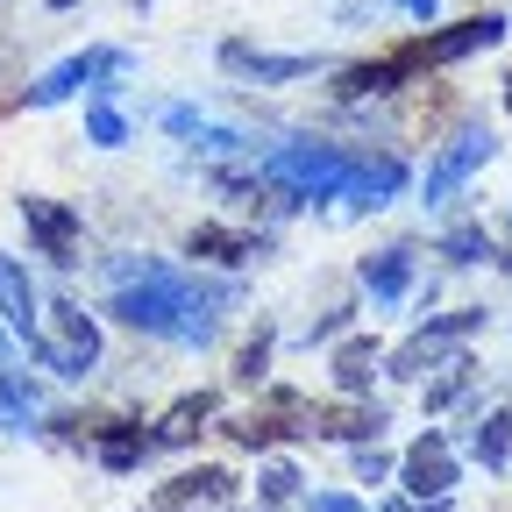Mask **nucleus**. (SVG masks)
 <instances>
[{"mask_svg":"<svg viewBox=\"0 0 512 512\" xmlns=\"http://www.w3.org/2000/svg\"><path fill=\"white\" fill-rule=\"evenodd\" d=\"M434 256H441L448 271H477V264H491V256H498V242H491L484 221H448V228L434 235Z\"/></svg>","mask_w":512,"mask_h":512,"instance_id":"nucleus-24","label":"nucleus"},{"mask_svg":"<svg viewBox=\"0 0 512 512\" xmlns=\"http://www.w3.org/2000/svg\"><path fill=\"white\" fill-rule=\"evenodd\" d=\"M306 498V470L299 463H285V456H264L256 463V505L264 512H285V505H299Z\"/></svg>","mask_w":512,"mask_h":512,"instance_id":"nucleus-25","label":"nucleus"},{"mask_svg":"<svg viewBox=\"0 0 512 512\" xmlns=\"http://www.w3.org/2000/svg\"><path fill=\"white\" fill-rule=\"evenodd\" d=\"M420 79V64L406 57V43H392V50H377V57H356V64H335V100L342 107H370V100H392V93H406Z\"/></svg>","mask_w":512,"mask_h":512,"instance_id":"nucleus-10","label":"nucleus"},{"mask_svg":"<svg viewBox=\"0 0 512 512\" xmlns=\"http://www.w3.org/2000/svg\"><path fill=\"white\" fill-rule=\"evenodd\" d=\"M271 356H278V328H271V320H256V335L235 349V384H242V392H264V384H271Z\"/></svg>","mask_w":512,"mask_h":512,"instance_id":"nucleus-26","label":"nucleus"},{"mask_svg":"<svg viewBox=\"0 0 512 512\" xmlns=\"http://www.w3.org/2000/svg\"><path fill=\"white\" fill-rule=\"evenodd\" d=\"M470 463L484 470V477H505L512 470V406H484L477 420H470Z\"/></svg>","mask_w":512,"mask_h":512,"instance_id":"nucleus-23","label":"nucleus"},{"mask_svg":"<svg viewBox=\"0 0 512 512\" xmlns=\"http://www.w3.org/2000/svg\"><path fill=\"white\" fill-rule=\"evenodd\" d=\"M384 8H399L406 22H420V29H434L441 22V0H384Z\"/></svg>","mask_w":512,"mask_h":512,"instance_id":"nucleus-32","label":"nucleus"},{"mask_svg":"<svg viewBox=\"0 0 512 512\" xmlns=\"http://www.w3.org/2000/svg\"><path fill=\"white\" fill-rule=\"evenodd\" d=\"M86 143L93 150H128L136 143V128H128V114L114 107V93H86Z\"/></svg>","mask_w":512,"mask_h":512,"instance_id":"nucleus-27","label":"nucleus"},{"mask_svg":"<svg viewBox=\"0 0 512 512\" xmlns=\"http://www.w3.org/2000/svg\"><path fill=\"white\" fill-rule=\"evenodd\" d=\"M491 157H498V136H491L484 121H463L456 136H441L434 157H427V171H420V207L441 214L448 200H463V185H470Z\"/></svg>","mask_w":512,"mask_h":512,"instance_id":"nucleus-6","label":"nucleus"},{"mask_svg":"<svg viewBox=\"0 0 512 512\" xmlns=\"http://www.w3.org/2000/svg\"><path fill=\"white\" fill-rule=\"evenodd\" d=\"M22 228H29V256H43L50 271H79L86 264V214L57 192H22L15 200Z\"/></svg>","mask_w":512,"mask_h":512,"instance_id":"nucleus-7","label":"nucleus"},{"mask_svg":"<svg viewBox=\"0 0 512 512\" xmlns=\"http://www.w3.org/2000/svg\"><path fill=\"white\" fill-rule=\"evenodd\" d=\"M22 349H29L50 377L86 384V377L100 370V320H93L79 299H43V313H36V328L22 335Z\"/></svg>","mask_w":512,"mask_h":512,"instance_id":"nucleus-3","label":"nucleus"},{"mask_svg":"<svg viewBox=\"0 0 512 512\" xmlns=\"http://www.w3.org/2000/svg\"><path fill=\"white\" fill-rule=\"evenodd\" d=\"M356 285H363L370 306H399V299H413V285H420V249H413V242H384V249H370L363 264H356Z\"/></svg>","mask_w":512,"mask_h":512,"instance_id":"nucleus-14","label":"nucleus"},{"mask_svg":"<svg viewBox=\"0 0 512 512\" xmlns=\"http://www.w3.org/2000/svg\"><path fill=\"white\" fill-rule=\"evenodd\" d=\"M36 420H43V384L22 370L15 335L0 328V427H8V434H36Z\"/></svg>","mask_w":512,"mask_h":512,"instance_id":"nucleus-17","label":"nucleus"},{"mask_svg":"<svg viewBox=\"0 0 512 512\" xmlns=\"http://www.w3.org/2000/svg\"><path fill=\"white\" fill-rule=\"evenodd\" d=\"M214 434H228L235 448H278V441H306L313 434V399L306 392H292V384H264L256 392V406L249 413H235V420H214Z\"/></svg>","mask_w":512,"mask_h":512,"instance_id":"nucleus-5","label":"nucleus"},{"mask_svg":"<svg viewBox=\"0 0 512 512\" xmlns=\"http://www.w3.org/2000/svg\"><path fill=\"white\" fill-rule=\"evenodd\" d=\"M498 235H505V242H512V207H505V214H498Z\"/></svg>","mask_w":512,"mask_h":512,"instance_id":"nucleus-36","label":"nucleus"},{"mask_svg":"<svg viewBox=\"0 0 512 512\" xmlns=\"http://www.w3.org/2000/svg\"><path fill=\"white\" fill-rule=\"evenodd\" d=\"M349 328H356V299H342V306H328V313H320V320H313V328H306L299 342H306V349H328V342H342Z\"/></svg>","mask_w":512,"mask_h":512,"instance_id":"nucleus-29","label":"nucleus"},{"mask_svg":"<svg viewBox=\"0 0 512 512\" xmlns=\"http://www.w3.org/2000/svg\"><path fill=\"white\" fill-rule=\"evenodd\" d=\"M200 121H207V114H200V107H192V100H171V107L157 114V128H164V136H171V143H192V136H200Z\"/></svg>","mask_w":512,"mask_h":512,"instance_id":"nucleus-30","label":"nucleus"},{"mask_svg":"<svg viewBox=\"0 0 512 512\" xmlns=\"http://www.w3.org/2000/svg\"><path fill=\"white\" fill-rule=\"evenodd\" d=\"M491 264H498V271H505V278H512V242H505V249H498V256H491Z\"/></svg>","mask_w":512,"mask_h":512,"instance_id":"nucleus-34","label":"nucleus"},{"mask_svg":"<svg viewBox=\"0 0 512 512\" xmlns=\"http://www.w3.org/2000/svg\"><path fill=\"white\" fill-rule=\"evenodd\" d=\"M399 477V456H392V448H384V441H363V448H349V484H392Z\"/></svg>","mask_w":512,"mask_h":512,"instance_id":"nucleus-28","label":"nucleus"},{"mask_svg":"<svg viewBox=\"0 0 512 512\" xmlns=\"http://www.w3.org/2000/svg\"><path fill=\"white\" fill-rule=\"evenodd\" d=\"M36 313H43V292H36V271H29V256L15 249H0V328H8L15 342L36 328Z\"/></svg>","mask_w":512,"mask_h":512,"instance_id":"nucleus-21","label":"nucleus"},{"mask_svg":"<svg viewBox=\"0 0 512 512\" xmlns=\"http://www.w3.org/2000/svg\"><path fill=\"white\" fill-rule=\"evenodd\" d=\"M235 306H242L235 278H207L200 264H171V256H150V249L143 256L121 249L107 264V299H100L107 320L171 349H214Z\"/></svg>","mask_w":512,"mask_h":512,"instance_id":"nucleus-1","label":"nucleus"},{"mask_svg":"<svg viewBox=\"0 0 512 512\" xmlns=\"http://www.w3.org/2000/svg\"><path fill=\"white\" fill-rule=\"evenodd\" d=\"M157 498L164 505H185V512H221V505H235L242 498V477L235 470H221V463H192V470H178L171 484H157Z\"/></svg>","mask_w":512,"mask_h":512,"instance_id":"nucleus-20","label":"nucleus"},{"mask_svg":"<svg viewBox=\"0 0 512 512\" xmlns=\"http://www.w3.org/2000/svg\"><path fill=\"white\" fill-rule=\"evenodd\" d=\"M43 8H50V15H64V8H79V0H43Z\"/></svg>","mask_w":512,"mask_h":512,"instance_id":"nucleus-37","label":"nucleus"},{"mask_svg":"<svg viewBox=\"0 0 512 512\" xmlns=\"http://www.w3.org/2000/svg\"><path fill=\"white\" fill-rule=\"evenodd\" d=\"M384 427H392V406H384V399H328V406H313V434L342 441V448L384 441Z\"/></svg>","mask_w":512,"mask_h":512,"instance_id":"nucleus-16","label":"nucleus"},{"mask_svg":"<svg viewBox=\"0 0 512 512\" xmlns=\"http://www.w3.org/2000/svg\"><path fill=\"white\" fill-rule=\"evenodd\" d=\"M306 512H370L356 491H306Z\"/></svg>","mask_w":512,"mask_h":512,"instance_id":"nucleus-31","label":"nucleus"},{"mask_svg":"<svg viewBox=\"0 0 512 512\" xmlns=\"http://www.w3.org/2000/svg\"><path fill=\"white\" fill-rule=\"evenodd\" d=\"M86 448H93V463L107 470V477H128V470H143L150 456H157V441H150V420H93V434H86Z\"/></svg>","mask_w":512,"mask_h":512,"instance_id":"nucleus-15","label":"nucleus"},{"mask_svg":"<svg viewBox=\"0 0 512 512\" xmlns=\"http://www.w3.org/2000/svg\"><path fill=\"white\" fill-rule=\"evenodd\" d=\"M136 512H185V505H164V498H150V505H136Z\"/></svg>","mask_w":512,"mask_h":512,"instance_id":"nucleus-35","label":"nucleus"},{"mask_svg":"<svg viewBox=\"0 0 512 512\" xmlns=\"http://www.w3.org/2000/svg\"><path fill=\"white\" fill-rule=\"evenodd\" d=\"M278 235L271 228H228V221H192L185 256L192 264H214V271H242V264H271Z\"/></svg>","mask_w":512,"mask_h":512,"instance_id":"nucleus-11","label":"nucleus"},{"mask_svg":"<svg viewBox=\"0 0 512 512\" xmlns=\"http://www.w3.org/2000/svg\"><path fill=\"white\" fill-rule=\"evenodd\" d=\"M221 72L242 79V86H299V79L320 72V57H306V50H256V43L228 36L221 43Z\"/></svg>","mask_w":512,"mask_h":512,"instance_id":"nucleus-12","label":"nucleus"},{"mask_svg":"<svg viewBox=\"0 0 512 512\" xmlns=\"http://www.w3.org/2000/svg\"><path fill=\"white\" fill-rule=\"evenodd\" d=\"M512 36V15L505 8H484V15H463V22H434L420 36H406V57L420 64V72H448V64H463V57H484Z\"/></svg>","mask_w":512,"mask_h":512,"instance_id":"nucleus-8","label":"nucleus"},{"mask_svg":"<svg viewBox=\"0 0 512 512\" xmlns=\"http://www.w3.org/2000/svg\"><path fill=\"white\" fill-rule=\"evenodd\" d=\"M484 320H491V306H448V313H427L399 349H384V377H392V384H420L441 356L470 349V335H484Z\"/></svg>","mask_w":512,"mask_h":512,"instance_id":"nucleus-4","label":"nucleus"},{"mask_svg":"<svg viewBox=\"0 0 512 512\" xmlns=\"http://www.w3.org/2000/svg\"><path fill=\"white\" fill-rule=\"evenodd\" d=\"M406 185H413V171H406L399 150H384V143L370 150V143H363V164H356V178H349V192H342V214H384Z\"/></svg>","mask_w":512,"mask_h":512,"instance_id":"nucleus-13","label":"nucleus"},{"mask_svg":"<svg viewBox=\"0 0 512 512\" xmlns=\"http://www.w3.org/2000/svg\"><path fill=\"white\" fill-rule=\"evenodd\" d=\"M377 512H420V505H413V498H406V491H392V498H384V505H377Z\"/></svg>","mask_w":512,"mask_h":512,"instance_id":"nucleus-33","label":"nucleus"},{"mask_svg":"<svg viewBox=\"0 0 512 512\" xmlns=\"http://www.w3.org/2000/svg\"><path fill=\"white\" fill-rule=\"evenodd\" d=\"M477 356L470 349H456V356H441L427 377H420V413H448V406H463L470 392H477Z\"/></svg>","mask_w":512,"mask_h":512,"instance_id":"nucleus-22","label":"nucleus"},{"mask_svg":"<svg viewBox=\"0 0 512 512\" xmlns=\"http://www.w3.org/2000/svg\"><path fill=\"white\" fill-rule=\"evenodd\" d=\"M221 512H264V505H221Z\"/></svg>","mask_w":512,"mask_h":512,"instance_id":"nucleus-38","label":"nucleus"},{"mask_svg":"<svg viewBox=\"0 0 512 512\" xmlns=\"http://www.w3.org/2000/svg\"><path fill=\"white\" fill-rule=\"evenodd\" d=\"M377 370H384V342H377V335L349 328L342 342H328V377H335V392H342V399H370Z\"/></svg>","mask_w":512,"mask_h":512,"instance_id":"nucleus-19","label":"nucleus"},{"mask_svg":"<svg viewBox=\"0 0 512 512\" xmlns=\"http://www.w3.org/2000/svg\"><path fill=\"white\" fill-rule=\"evenodd\" d=\"M406 498H448L463 484V456H456V441H448L441 427H427V434H413L406 448H399V477H392Z\"/></svg>","mask_w":512,"mask_h":512,"instance_id":"nucleus-9","label":"nucleus"},{"mask_svg":"<svg viewBox=\"0 0 512 512\" xmlns=\"http://www.w3.org/2000/svg\"><path fill=\"white\" fill-rule=\"evenodd\" d=\"M214 420H221V392H207V384H200V392H178V399L150 420V441H157V448H192L200 434H214Z\"/></svg>","mask_w":512,"mask_h":512,"instance_id":"nucleus-18","label":"nucleus"},{"mask_svg":"<svg viewBox=\"0 0 512 512\" xmlns=\"http://www.w3.org/2000/svg\"><path fill=\"white\" fill-rule=\"evenodd\" d=\"M128 79H136V50H128V43H86L72 57L43 64L15 100H0V114H22V107L43 114V107H64V100H79V93H121Z\"/></svg>","mask_w":512,"mask_h":512,"instance_id":"nucleus-2","label":"nucleus"},{"mask_svg":"<svg viewBox=\"0 0 512 512\" xmlns=\"http://www.w3.org/2000/svg\"><path fill=\"white\" fill-rule=\"evenodd\" d=\"M505 121H512V79H505Z\"/></svg>","mask_w":512,"mask_h":512,"instance_id":"nucleus-39","label":"nucleus"}]
</instances>
